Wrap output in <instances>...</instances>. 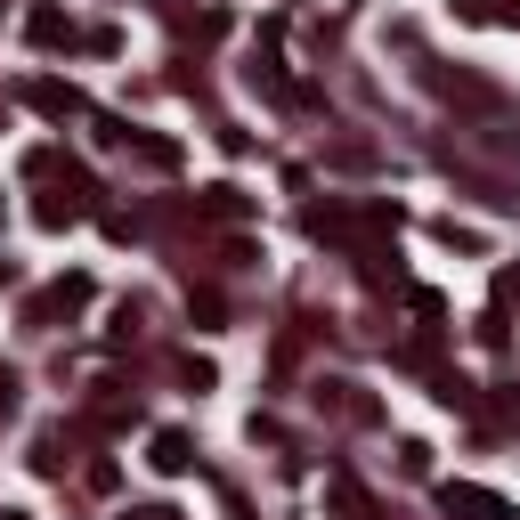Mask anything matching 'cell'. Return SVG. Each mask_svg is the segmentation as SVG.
I'll return each instance as SVG.
<instances>
[{"instance_id":"1","label":"cell","mask_w":520,"mask_h":520,"mask_svg":"<svg viewBox=\"0 0 520 520\" xmlns=\"http://www.w3.org/2000/svg\"><path fill=\"white\" fill-rule=\"evenodd\" d=\"M179 464H187V439L163 431V439H155V472H179Z\"/></svg>"}]
</instances>
